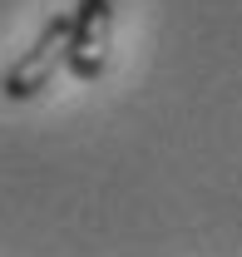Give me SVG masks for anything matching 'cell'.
<instances>
[{
  "label": "cell",
  "mask_w": 242,
  "mask_h": 257,
  "mask_svg": "<svg viewBox=\"0 0 242 257\" xmlns=\"http://www.w3.org/2000/svg\"><path fill=\"white\" fill-rule=\"evenodd\" d=\"M69 30H74V15L69 10L50 15L40 25V35L20 50V60L5 69V99L25 104V99L45 94V84H55L60 69H69Z\"/></svg>",
  "instance_id": "1"
},
{
  "label": "cell",
  "mask_w": 242,
  "mask_h": 257,
  "mask_svg": "<svg viewBox=\"0 0 242 257\" xmlns=\"http://www.w3.org/2000/svg\"><path fill=\"white\" fill-rule=\"evenodd\" d=\"M74 30H69V74L94 84L109 69V35H114V0H74Z\"/></svg>",
  "instance_id": "2"
}]
</instances>
